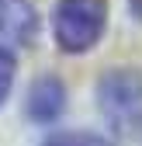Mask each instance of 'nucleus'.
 I'll use <instances>...</instances> for the list:
<instances>
[{
	"instance_id": "5",
	"label": "nucleus",
	"mask_w": 142,
	"mask_h": 146,
	"mask_svg": "<svg viewBox=\"0 0 142 146\" xmlns=\"http://www.w3.org/2000/svg\"><path fill=\"white\" fill-rule=\"evenodd\" d=\"M45 146H111L97 132H56L52 139H45Z\"/></svg>"
},
{
	"instance_id": "6",
	"label": "nucleus",
	"mask_w": 142,
	"mask_h": 146,
	"mask_svg": "<svg viewBox=\"0 0 142 146\" xmlns=\"http://www.w3.org/2000/svg\"><path fill=\"white\" fill-rule=\"evenodd\" d=\"M14 73H17V63H14V56L0 45V104L7 101V94H11V87H14Z\"/></svg>"
},
{
	"instance_id": "2",
	"label": "nucleus",
	"mask_w": 142,
	"mask_h": 146,
	"mask_svg": "<svg viewBox=\"0 0 142 146\" xmlns=\"http://www.w3.org/2000/svg\"><path fill=\"white\" fill-rule=\"evenodd\" d=\"M97 108L108 125L121 136L142 129V73L111 70L97 80Z\"/></svg>"
},
{
	"instance_id": "3",
	"label": "nucleus",
	"mask_w": 142,
	"mask_h": 146,
	"mask_svg": "<svg viewBox=\"0 0 142 146\" xmlns=\"http://www.w3.org/2000/svg\"><path fill=\"white\" fill-rule=\"evenodd\" d=\"M35 35H38V11L31 0H0V42L28 49Z\"/></svg>"
},
{
	"instance_id": "7",
	"label": "nucleus",
	"mask_w": 142,
	"mask_h": 146,
	"mask_svg": "<svg viewBox=\"0 0 142 146\" xmlns=\"http://www.w3.org/2000/svg\"><path fill=\"white\" fill-rule=\"evenodd\" d=\"M128 7H132V14L139 17V21H142V0H128Z\"/></svg>"
},
{
	"instance_id": "1",
	"label": "nucleus",
	"mask_w": 142,
	"mask_h": 146,
	"mask_svg": "<svg viewBox=\"0 0 142 146\" xmlns=\"http://www.w3.org/2000/svg\"><path fill=\"white\" fill-rule=\"evenodd\" d=\"M108 28V0H59L52 14L56 45L69 56L90 52Z\"/></svg>"
},
{
	"instance_id": "4",
	"label": "nucleus",
	"mask_w": 142,
	"mask_h": 146,
	"mask_svg": "<svg viewBox=\"0 0 142 146\" xmlns=\"http://www.w3.org/2000/svg\"><path fill=\"white\" fill-rule=\"evenodd\" d=\"M66 108V87L59 77H52V73H45V77H38L31 87H28V101H24V111L31 122L38 125H52Z\"/></svg>"
}]
</instances>
